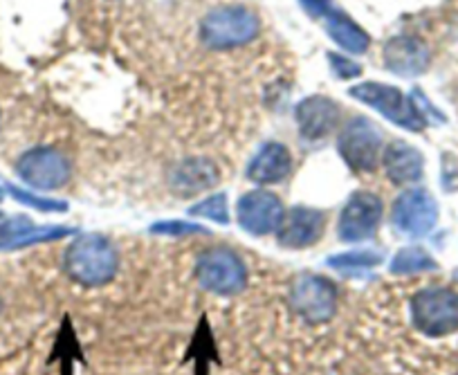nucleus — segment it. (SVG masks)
<instances>
[{
	"label": "nucleus",
	"mask_w": 458,
	"mask_h": 375,
	"mask_svg": "<svg viewBox=\"0 0 458 375\" xmlns=\"http://www.w3.org/2000/svg\"><path fill=\"white\" fill-rule=\"evenodd\" d=\"M436 261L420 250V247H404L391 261V272L394 275H418V272L436 270Z\"/></svg>",
	"instance_id": "19"
},
{
	"label": "nucleus",
	"mask_w": 458,
	"mask_h": 375,
	"mask_svg": "<svg viewBox=\"0 0 458 375\" xmlns=\"http://www.w3.org/2000/svg\"><path fill=\"white\" fill-rule=\"evenodd\" d=\"M0 311H3V299H0Z\"/></svg>",
	"instance_id": "27"
},
{
	"label": "nucleus",
	"mask_w": 458,
	"mask_h": 375,
	"mask_svg": "<svg viewBox=\"0 0 458 375\" xmlns=\"http://www.w3.org/2000/svg\"><path fill=\"white\" fill-rule=\"evenodd\" d=\"M151 232L162 234V236H189V234H205L207 229L200 225L184 223V220H166V223L153 225Z\"/></svg>",
	"instance_id": "24"
},
{
	"label": "nucleus",
	"mask_w": 458,
	"mask_h": 375,
	"mask_svg": "<svg viewBox=\"0 0 458 375\" xmlns=\"http://www.w3.org/2000/svg\"><path fill=\"white\" fill-rule=\"evenodd\" d=\"M324 211L312 209V207H293L288 214H284V220L276 229L279 245L288 247V250H306L324 236Z\"/></svg>",
	"instance_id": "12"
},
{
	"label": "nucleus",
	"mask_w": 458,
	"mask_h": 375,
	"mask_svg": "<svg viewBox=\"0 0 458 375\" xmlns=\"http://www.w3.org/2000/svg\"><path fill=\"white\" fill-rule=\"evenodd\" d=\"M411 324L427 337H449L458 333V293L443 286L418 290L411 297Z\"/></svg>",
	"instance_id": "3"
},
{
	"label": "nucleus",
	"mask_w": 458,
	"mask_h": 375,
	"mask_svg": "<svg viewBox=\"0 0 458 375\" xmlns=\"http://www.w3.org/2000/svg\"><path fill=\"white\" fill-rule=\"evenodd\" d=\"M326 19H328L326 21V32L330 34V38H333L337 46H342L344 50L353 52V55H362V52L369 50L371 38H369V34L364 32L362 28H358L349 16L342 14V12H330Z\"/></svg>",
	"instance_id": "18"
},
{
	"label": "nucleus",
	"mask_w": 458,
	"mask_h": 375,
	"mask_svg": "<svg viewBox=\"0 0 458 375\" xmlns=\"http://www.w3.org/2000/svg\"><path fill=\"white\" fill-rule=\"evenodd\" d=\"M117 268H120L117 250L108 238L99 236V234H86V236L74 238L65 252V272L77 284L88 286V288H99V286L113 281Z\"/></svg>",
	"instance_id": "1"
},
{
	"label": "nucleus",
	"mask_w": 458,
	"mask_h": 375,
	"mask_svg": "<svg viewBox=\"0 0 458 375\" xmlns=\"http://www.w3.org/2000/svg\"><path fill=\"white\" fill-rule=\"evenodd\" d=\"M7 189H10V193L16 198V200L23 202V205L34 207V209H41V211H65V209H68V205H65V202L46 200V198L32 196V193L21 192L19 187H12V184H10V187H7Z\"/></svg>",
	"instance_id": "23"
},
{
	"label": "nucleus",
	"mask_w": 458,
	"mask_h": 375,
	"mask_svg": "<svg viewBox=\"0 0 458 375\" xmlns=\"http://www.w3.org/2000/svg\"><path fill=\"white\" fill-rule=\"evenodd\" d=\"M261 32V21L241 5L214 7L200 23V38L211 50H232L252 43Z\"/></svg>",
	"instance_id": "2"
},
{
	"label": "nucleus",
	"mask_w": 458,
	"mask_h": 375,
	"mask_svg": "<svg viewBox=\"0 0 458 375\" xmlns=\"http://www.w3.org/2000/svg\"><path fill=\"white\" fill-rule=\"evenodd\" d=\"M189 216H200V218H209L218 225H227V198H225V193H216V196L205 198V200L198 202V205H193L191 209H189Z\"/></svg>",
	"instance_id": "20"
},
{
	"label": "nucleus",
	"mask_w": 458,
	"mask_h": 375,
	"mask_svg": "<svg viewBox=\"0 0 458 375\" xmlns=\"http://www.w3.org/2000/svg\"><path fill=\"white\" fill-rule=\"evenodd\" d=\"M16 171L30 187L50 192V189H59L68 183L70 162L59 149L38 147L21 156Z\"/></svg>",
	"instance_id": "8"
},
{
	"label": "nucleus",
	"mask_w": 458,
	"mask_h": 375,
	"mask_svg": "<svg viewBox=\"0 0 458 375\" xmlns=\"http://www.w3.org/2000/svg\"><path fill=\"white\" fill-rule=\"evenodd\" d=\"M382 165H385L386 175L395 184L418 183L425 171V160L418 149L409 147L404 142H394L382 151Z\"/></svg>",
	"instance_id": "17"
},
{
	"label": "nucleus",
	"mask_w": 458,
	"mask_h": 375,
	"mask_svg": "<svg viewBox=\"0 0 458 375\" xmlns=\"http://www.w3.org/2000/svg\"><path fill=\"white\" fill-rule=\"evenodd\" d=\"M32 227L28 218L19 216V218H10L5 223H0V250H12L16 238L25 232V229Z\"/></svg>",
	"instance_id": "22"
},
{
	"label": "nucleus",
	"mask_w": 458,
	"mask_h": 375,
	"mask_svg": "<svg viewBox=\"0 0 458 375\" xmlns=\"http://www.w3.org/2000/svg\"><path fill=\"white\" fill-rule=\"evenodd\" d=\"M328 56H330V65H333V70L342 79H353V77H358V74H362V65L355 64V61L346 59V56H339V55H328Z\"/></svg>",
	"instance_id": "25"
},
{
	"label": "nucleus",
	"mask_w": 458,
	"mask_h": 375,
	"mask_svg": "<svg viewBox=\"0 0 458 375\" xmlns=\"http://www.w3.org/2000/svg\"><path fill=\"white\" fill-rule=\"evenodd\" d=\"M382 200L371 192H355L339 216V238L346 243H360L377 232L382 220Z\"/></svg>",
	"instance_id": "9"
},
{
	"label": "nucleus",
	"mask_w": 458,
	"mask_h": 375,
	"mask_svg": "<svg viewBox=\"0 0 458 375\" xmlns=\"http://www.w3.org/2000/svg\"><path fill=\"white\" fill-rule=\"evenodd\" d=\"M351 95H353L355 99L362 101V104L376 108L382 117L398 124L403 129L413 131V133H420V131L425 129L427 122L422 110L413 104L411 97H407L403 90H398V88L386 86V83L367 81L351 88Z\"/></svg>",
	"instance_id": "5"
},
{
	"label": "nucleus",
	"mask_w": 458,
	"mask_h": 375,
	"mask_svg": "<svg viewBox=\"0 0 458 375\" xmlns=\"http://www.w3.org/2000/svg\"><path fill=\"white\" fill-rule=\"evenodd\" d=\"M0 218H3V216H0Z\"/></svg>",
	"instance_id": "29"
},
{
	"label": "nucleus",
	"mask_w": 458,
	"mask_h": 375,
	"mask_svg": "<svg viewBox=\"0 0 458 375\" xmlns=\"http://www.w3.org/2000/svg\"><path fill=\"white\" fill-rule=\"evenodd\" d=\"M303 10L312 16V19H326L330 14V0H299Z\"/></svg>",
	"instance_id": "26"
},
{
	"label": "nucleus",
	"mask_w": 458,
	"mask_h": 375,
	"mask_svg": "<svg viewBox=\"0 0 458 375\" xmlns=\"http://www.w3.org/2000/svg\"><path fill=\"white\" fill-rule=\"evenodd\" d=\"M284 205L279 198L270 192H257L245 193L236 205V216L245 232L254 234V236H266L279 229L281 220H284Z\"/></svg>",
	"instance_id": "11"
},
{
	"label": "nucleus",
	"mask_w": 458,
	"mask_h": 375,
	"mask_svg": "<svg viewBox=\"0 0 458 375\" xmlns=\"http://www.w3.org/2000/svg\"><path fill=\"white\" fill-rule=\"evenodd\" d=\"M196 279L209 293L220 297L243 293L248 286V266L239 254L225 247H214L200 254L196 263Z\"/></svg>",
	"instance_id": "4"
},
{
	"label": "nucleus",
	"mask_w": 458,
	"mask_h": 375,
	"mask_svg": "<svg viewBox=\"0 0 458 375\" xmlns=\"http://www.w3.org/2000/svg\"><path fill=\"white\" fill-rule=\"evenodd\" d=\"M339 108L337 101L328 99L324 95H312L306 97L301 104L297 106V124L299 133L306 140H324L337 129Z\"/></svg>",
	"instance_id": "13"
},
{
	"label": "nucleus",
	"mask_w": 458,
	"mask_h": 375,
	"mask_svg": "<svg viewBox=\"0 0 458 375\" xmlns=\"http://www.w3.org/2000/svg\"><path fill=\"white\" fill-rule=\"evenodd\" d=\"M290 306L308 324H326L337 312V290L326 277L306 272L290 286Z\"/></svg>",
	"instance_id": "7"
},
{
	"label": "nucleus",
	"mask_w": 458,
	"mask_h": 375,
	"mask_svg": "<svg viewBox=\"0 0 458 375\" xmlns=\"http://www.w3.org/2000/svg\"><path fill=\"white\" fill-rule=\"evenodd\" d=\"M391 218L395 227L407 236H425L438 220V207L425 189H409L395 200Z\"/></svg>",
	"instance_id": "10"
},
{
	"label": "nucleus",
	"mask_w": 458,
	"mask_h": 375,
	"mask_svg": "<svg viewBox=\"0 0 458 375\" xmlns=\"http://www.w3.org/2000/svg\"><path fill=\"white\" fill-rule=\"evenodd\" d=\"M382 257L377 252H344L328 259L330 268H342V270H353V268H373L380 266Z\"/></svg>",
	"instance_id": "21"
},
{
	"label": "nucleus",
	"mask_w": 458,
	"mask_h": 375,
	"mask_svg": "<svg viewBox=\"0 0 458 375\" xmlns=\"http://www.w3.org/2000/svg\"><path fill=\"white\" fill-rule=\"evenodd\" d=\"M337 151L355 171H376L382 156V133L367 117H353L337 138Z\"/></svg>",
	"instance_id": "6"
},
{
	"label": "nucleus",
	"mask_w": 458,
	"mask_h": 375,
	"mask_svg": "<svg viewBox=\"0 0 458 375\" xmlns=\"http://www.w3.org/2000/svg\"><path fill=\"white\" fill-rule=\"evenodd\" d=\"M0 198H3V192H0Z\"/></svg>",
	"instance_id": "28"
},
{
	"label": "nucleus",
	"mask_w": 458,
	"mask_h": 375,
	"mask_svg": "<svg viewBox=\"0 0 458 375\" xmlns=\"http://www.w3.org/2000/svg\"><path fill=\"white\" fill-rule=\"evenodd\" d=\"M169 187L178 196H196V193L207 192L220 180L218 169L207 158H189V160L178 162L169 171Z\"/></svg>",
	"instance_id": "14"
},
{
	"label": "nucleus",
	"mask_w": 458,
	"mask_h": 375,
	"mask_svg": "<svg viewBox=\"0 0 458 375\" xmlns=\"http://www.w3.org/2000/svg\"><path fill=\"white\" fill-rule=\"evenodd\" d=\"M385 56L386 70L400 77H416L422 74L429 65V50L422 41L411 37H395L385 43Z\"/></svg>",
	"instance_id": "15"
},
{
	"label": "nucleus",
	"mask_w": 458,
	"mask_h": 375,
	"mask_svg": "<svg viewBox=\"0 0 458 375\" xmlns=\"http://www.w3.org/2000/svg\"><path fill=\"white\" fill-rule=\"evenodd\" d=\"M293 169V156L279 142H270L252 158L248 166V178L257 184L281 183Z\"/></svg>",
	"instance_id": "16"
}]
</instances>
